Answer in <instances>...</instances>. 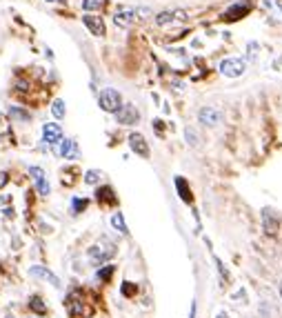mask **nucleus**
<instances>
[{"instance_id": "obj_1", "label": "nucleus", "mask_w": 282, "mask_h": 318, "mask_svg": "<svg viewBox=\"0 0 282 318\" xmlns=\"http://www.w3.org/2000/svg\"><path fill=\"white\" fill-rule=\"evenodd\" d=\"M114 256H116V245L109 241V238H100L96 245H91L89 252H87V258L94 267L105 265L109 258H114Z\"/></svg>"}, {"instance_id": "obj_2", "label": "nucleus", "mask_w": 282, "mask_h": 318, "mask_svg": "<svg viewBox=\"0 0 282 318\" xmlns=\"http://www.w3.org/2000/svg\"><path fill=\"white\" fill-rule=\"evenodd\" d=\"M98 105H100L102 112H107V114H116L118 109L122 107V96L118 94L116 89H102L100 94H98Z\"/></svg>"}, {"instance_id": "obj_3", "label": "nucleus", "mask_w": 282, "mask_h": 318, "mask_svg": "<svg viewBox=\"0 0 282 318\" xmlns=\"http://www.w3.org/2000/svg\"><path fill=\"white\" fill-rule=\"evenodd\" d=\"M53 154L65 158V161H76L78 156H80V149H78V143L73 138H63L56 147H51Z\"/></svg>"}, {"instance_id": "obj_4", "label": "nucleus", "mask_w": 282, "mask_h": 318, "mask_svg": "<svg viewBox=\"0 0 282 318\" xmlns=\"http://www.w3.org/2000/svg\"><path fill=\"white\" fill-rule=\"evenodd\" d=\"M247 71V63L242 58H224L220 63V73H224L227 78H240Z\"/></svg>"}, {"instance_id": "obj_5", "label": "nucleus", "mask_w": 282, "mask_h": 318, "mask_svg": "<svg viewBox=\"0 0 282 318\" xmlns=\"http://www.w3.org/2000/svg\"><path fill=\"white\" fill-rule=\"evenodd\" d=\"M63 140V127L58 122H47L42 125V143H47L49 147H56Z\"/></svg>"}, {"instance_id": "obj_6", "label": "nucleus", "mask_w": 282, "mask_h": 318, "mask_svg": "<svg viewBox=\"0 0 282 318\" xmlns=\"http://www.w3.org/2000/svg\"><path fill=\"white\" fill-rule=\"evenodd\" d=\"M198 120L205 127H218L220 120H222V112L218 107H202L198 112Z\"/></svg>"}, {"instance_id": "obj_7", "label": "nucleus", "mask_w": 282, "mask_h": 318, "mask_svg": "<svg viewBox=\"0 0 282 318\" xmlns=\"http://www.w3.org/2000/svg\"><path fill=\"white\" fill-rule=\"evenodd\" d=\"M116 120H118V125H138L140 112L133 105H122L116 112Z\"/></svg>"}, {"instance_id": "obj_8", "label": "nucleus", "mask_w": 282, "mask_h": 318, "mask_svg": "<svg viewBox=\"0 0 282 318\" xmlns=\"http://www.w3.org/2000/svg\"><path fill=\"white\" fill-rule=\"evenodd\" d=\"M136 18H138V16H136V9H131V7H122V9L116 11L114 22L118 24V27H122V29H129Z\"/></svg>"}, {"instance_id": "obj_9", "label": "nucleus", "mask_w": 282, "mask_h": 318, "mask_svg": "<svg viewBox=\"0 0 282 318\" xmlns=\"http://www.w3.org/2000/svg\"><path fill=\"white\" fill-rule=\"evenodd\" d=\"M129 147H131L133 151H136L138 156L149 158V145H147V140H145L143 134H138V131L129 134Z\"/></svg>"}, {"instance_id": "obj_10", "label": "nucleus", "mask_w": 282, "mask_h": 318, "mask_svg": "<svg viewBox=\"0 0 282 318\" xmlns=\"http://www.w3.org/2000/svg\"><path fill=\"white\" fill-rule=\"evenodd\" d=\"M82 22H84V27H87L91 34H94V36H98V38L107 34V29H105V22H102V18H98V16H91V14H87V16L82 18Z\"/></svg>"}, {"instance_id": "obj_11", "label": "nucleus", "mask_w": 282, "mask_h": 318, "mask_svg": "<svg viewBox=\"0 0 282 318\" xmlns=\"http://www.w3.org/2000/svg\"><path fill=\"white\" fill-rule=\"evenodd\" d=\"M29 274H32L34 278H42V280H49L53 287H60V278L56 276V274H51L47 267H42V265H34V267H29Z\"/></svg>"}, {"instance_id": "obj_12", "label": "nucleus", "mask_w": 282, "mask_h": 318, "mask_svg": "<svg viewBox=\"0 0 282 318\" xmlns=\"http://www.w3.org/2000/svg\"><path fill=\"white\" fill-rule=\"evenodd\" d=\"M67 311H69V316H82V298L78 292H71L69 296H67Z\"/></svg>"}, {"instance_id": "obj_13", "label": "nucleus", "mask_w": 282, "mask_h": 318, "mask_svg": "<svg viewBox=\"0 0 282 318\" xmlns=\"http://www.w3.org/2000/svg\"><path fill=\"white\" fill-rule=\"evenodd\" d=\"M262 227H265V231H267V236H275L278 234V218H273V214H271V209H265L262 211Z\"/></svg>"}, {"instance_id": "obj_14", "label": "nucleus", "mask_w": 282, "mask_h": 318, "mask_svg": "<svg viewBox=\"0 0 282 318\" xmlns=\"http://www.w3.org/2000/svg\"><path fill=\"white\" fill-rule=\"evenodd\" d=\"M96 200H98L100 205H116V203H118V198L114 196V189L107 187V185L100 187V189L96 192Z\"/></svg>"}, {"instance_id": "obj_15", "label": "nucleus", "mask_w": 282, "mask_h": 318, "mask_svg": "<svg viewBox=\"0 0 282 318\" xmlns=\"http://www.w3.org/2000/svg\"><path fill=\"white\" fill-rule=\"evenodd\" d=\"M176 189H178V194H180V198H182V203H191V189L187 187V182H185V178H180L178 176L176 178Z\"/></svg>"}, {"instance_id": "obj_16", "label": "nucleus", "mask_w": 282, "mask_h": 318, "mask_svg": "<svg viewBox=\"0 0 282 318\" xmlns=\"http://www.w3.org/2000/svg\"><path fill=\"white\" fill-rule=\"evenodd\" d=\"M249 14V7L247 5H236V7H231V9H227L224 11V18L227 20H238V18H242V16H247Z\"/></svg>"}, {"instance_id": "obj_17", "label": "nucleus", "mask_w": 282, "mask_h": 318, "mask_svg": "<svg viewBox=\"0 0 282 318\" xmlns=\"http://www.w3.org/2000/svg\"><path fill=\"white\" fill-rule=\"evenodd\" d=\"M111 227H114L116 231H120L122 236L129 234V229H127V223H125V216H122L120 211H116L114 216H111Z\"/></svg>"}, {"instance_id": "obj_18", "label": "nucleus", "mask_w": 282, "mask_h": 318, "mask_svg": "<svg viewBox=\"0 0 282 318\" xmlns=\"http://www.w3.org/2000/svg\"><path fill=\"white\" fill-rule=\"evenodd\" d=\"M9 118H14V120H22V122H29L32 120V114L29 112H24L22 107H9Z\"/></svg>"}, {"instance_id": "obj_19", "label": "nucleus", "mask_w": 282, "mask_h": 318, "mask_svg": "<svg viewBox=\"0 0 282 318\" xmlns=\"http://www.w3.org/2000/svg\"><path fill=\"white\" fill-rule=\"evenodd\" d=\"M114 272H116V265H102L100 269H98L96 278L102 280V283H109V280H111V276H114Z\"/></svg>"}, {"instance_id": "obj_20", "label": "nucleus", "mask_w": 282, "mask_h": 318, "mask_svg": "<svg viewBox=\"0 0 282 318\" xmlns=\"http://www.w3.org/2000/svg\"><path fill=\"white\" fill-rule=\"evenodd\" d=\"M29 309H34L36 314H40V316L47 314V305L42 303L40 296H32V298H29Z\"/></svg>"}, {"instance_id": "obj_21", "label": "nucleus", "mask_w": 282, "mask_h": 318, "mask_svg": "<svg viewBox=\"0 0 282 318\" xmlns=\"http://www.w3.org/2000/svg\"><path fill=\"white\" fill-rule=\"evenodd\" d=\"M51 114H53V118H65V114H67V109H65V100H53V105H51Z\"/></svg>"}, {"instance_id": "obj_22", "label": "nucleus", "mask_w": 282, "mask_h": 318, "mask_svg": "<svg viewBox=\"0 0 282 318\" xmlns=\"http://www.w3.org/2000/svg\"><path fill=\"white\" fill-rule=\"evenodd\" d=\"M89 200L87 198H71V214H82L87 209Z\"/></svg>"}, {"instance_id": "obj_23", "label": "nucleus", "mask_w": 282, "mask_h": 318, "mask_svg": "<svg viewBox=\"0 0 282 318\" xmlns=\"http://www.w3.org/2000/svg\"><path fill=\"white\" fill-rule=\"evenodd\" d=\"M174 22V11H162V14L156 16V24L158 27H167V24Z\"/></svg>"}, {"instance_id": "obj_24", "label": "nucleus", "mask_w": 282, "mask_h": 318, "mask_svg": "<svg viewBox=\"0 0 282 318\" xmlns=\"http://www.w3.org/2000/svg\"><path fill=\"white\" fill-rule=\"evenodd\" d=\"M100 178H102V171H98V169H89L87 174H84V182H87V185H98Z\"/></svg>"}, {"instance_id": "obj_25", "label": "nucleus", "mask_w": 282, "mask_h": 318, "mask_svg": "<svg viewBox=\"0 0 282 318\" xmlns=\"http://www.w3.org/2000/svg\"><path fill=\"white\" fill-rule=\"evenodd\" d=\"M120 292H122V296L131 298V296H136L138 287H136V285H133V283H129V280H125V283H122V287H120Z\"/></svg>"}, {"instance_id": "obj_26", "label": "nucleus", "mask_w": 282, "mask_h": 318, "mask_svg": "<svg viewBox=\"0 0 282 318\" xmlns=\"http://www.w3.org/2000/svg\"><path fill=\"white\" fill-rule=\"evenodd\" d=\"M102 7V0H82V9L84 11H96Z\"/></svg>"}, {"instance_id": "obj_27", "label": "nucleus", "mask_w": 282, "mask_h": 318, "mask_svg": "<svg viewBox=\"0 0 282 318\" xmlns=\"http://www.w3.org/2000/svg\"><path fill=\"white\" fill-rule=\"evenodd\" d=\"M29 176H32L36 182L42 180V178H47V176H45V169H42V167H36V165H34V167H29Z\"/></svg>"}, {"instance_id": "obj_28", "label": "nucleus", "mask_w": 282, "mask_h": 318, "mask_svg": "<svg viewBox=\"0 0 282 318\" xmlns=\"http://www.w3.org/2000/svg\"><path fill=\"white\" fill-rule=\"evenodd\" d=\"M36 187H38V194L40 196H49V192H51V187H49V180L47 178H42L36 182Z\"/></svg>"}, {"instance_id": "obj_29", "label": "nucleus", "mask_w": 282, "mask_h": 318, "mask_svg": "<svg viewBox=\"0 0 282 318\" xmlns=\"http://www.w3.org/2000/svg\"><path fill=\"white\" fill-rule=\"evenodd\" d=\"M185 138H187V143L191 145V147H198V136H195L193 129H189V127H187V129H185Z\"/></svg>"}, {"instance_id": "obj_30", "label": "nucleus", "mask_w": 282, "mask_h": 318, "mask_svg": "<svg viewBox=\"0 0 282 318\" xmlns=\"http://www.w3.org/2000/svg\"><path fill=\"white\" fill-rule=\"evenodd\" d=\"M258 49H260V45H258V42H249V60H256V56H258V54H256V51H258Z\"/></svg>"}, {"instance_id": "obj_31", "label": "nucleus", "mask_w": 282, "mask_h": 318, "mask_svg": "<svg viewBox=\"0 0 282 318\" xmlns=\"http://www.w3.org/2000/svg\"><path fill=\"white\" fill-rule=\"evenodd\" d=\"M7 182H9V174L7 171H0V189L7 185Z\"/></svg>"}, {"instance_id": "obj_32", "label": "nucleus", "mask_w": 282, "mask_h": 318, "mask_svg": "<svg viewBox=\"0 0 282 318\" xmlns=\"http://www.w3.org/2000/svg\"><path fill=\"white\" fill-rule=\"evenodd\" d=\"M273 16H275V22L282 24V5H278V7L273 9Z\"/></svg>"}, {"instance_id": "obj_33", "label": "nucleus", "mask_w": 282, "mask_h": 318, "mask_svg": "<svg viewBox=\"0 0 282 318\" xmlns=\"http://www.w3.org/2000/svg\"><path fill=\"white\" fill-rule=\"evenodd\" d=\"M262 7H265V9H275V7H278V3H275V0H262Z\"/></svg>"}, {"instance_id": "obj_34", "label": "nucleus", "mask_w": 282, "mask_h": 318, "mask_svg": "<svg viewBox=\"0 0 282 318\" xmlns=\"http://www.w3.org/2000/svg\"><path fill=\"white\" fill-rule=\"evenodd\" d=\"M5 131H7V118L0 114V134H5Z\"/></svg>"}, {"instance_id": "obj_35", "label": "nucleus", "mask_w": 282, "mask_h": 318, "mask_svg": "<svg viewBox=\"0 0 282 318\" xmlns=\"http://www.w3.org/2000/svg\"><path fill=\"white\" fill-rule=\"evenodd\" d=\"M234 298H236V301H240V298H242V301H247V292H244V289H238V292L234 294Z\"/></svg>"}, {"instance_id": "obj_36", "label": "nucleus", "mask_w": 282, "mask_h": 318, "mask_svg": "<svg viewBox=\"0 0 282 318\" xmlns=\"http://www.w3.org/2000/svg\"><path fill=\"white\" fill-rule=\"evenodd\" d=\"M174 18H178V20H187V14L182 9H178V11H174Z\"/></svg>"}, {"instance_id": "obj_37", "label": "nucleus", "mask_w": 282, "mask_h": 318, "mask_svg": "<svg viewBox=\"0 0 282 318\" xmlns=\"http://www.w3.org/2000/svg\"><path fill=\"white\" fill-rule=\"evenodd\" d=\"M195 309H198L195 303H191V307H189V318H195Z\"/></svg>"}, {"instance_id": "obj_38", "label": "nucleus", "mask_w": 282, "mask_h": 318, "mask_svg": "<svg viewBox=\"0 0 282 318\" xmlns=\"http://www.w3.org/2000/svg\"><path fill=\"white\" fill-rule=\"evenodd\" d=\"M153 125H156L158 131H162V120H153Z\"/></svg>"}, {"instance_id": "obj_39", "label": "nucleus", "mask_w": 282, "mask_h": 318, "mask_svg": "<svg viewBox=\"0 0 282 318\" xmlns=\"http://www.w3.org/2000/svg\"><path fill=\"white\" fill-rule=\"evenodd\" d=\"M216 318H229V314H227V311H218Z\"/></svg>"}, {"instance_id": "obj_40", "label": "nucleus", "mask_w": 282, "mask_h": 318, "mask_svg": "<svg viewBox=\"0 0 282 318\" xmlns=\"http://www.w3.org/2000/svg\"><path fill=\"white\" fill-rule=\"evenodd\" d=\"M5 216H7V218H14V209H5Z\"/></svg>"}, {"instance_id": "obj_41", "label": "nucleus", "mask_w": 282, "mask_h": 318, "mask_svg": "<svg viewBox=\"0 0 282 318\" xmlns=\"http://www.w3.org/2000/svg\"><path fill=\"white\" fill-rule=\"evenodd\" d=\"M49 3H65V0H49Z\"/></svg>"}, {"instance_id": "obj_42", "label": "nucleus", "mask_w": 282, "mask_h": 318, "mask_svg": "<svg viewBox=\"0 0 282 318\" xmlns=\"http://www.w3.org/2000/svg\"><path fill=\"white\" fill-rule=\"evenodd\" d=\"M280 296H282V283H280Z\"/></svg>"}, {"instance_id": "obj_43", "label": "nucleus", "mask_w": 282, "mask_h": 318, "mask_svg": "<svg viewBox=\"0 0 282 318\" xmlns=\"http://www.w3.org/2000/svg\"><path fill=\"white\" fill-rule=\"evenodd\" d=\"M34 318H36V316H34Z\"/></svg>"}]
</instances>
